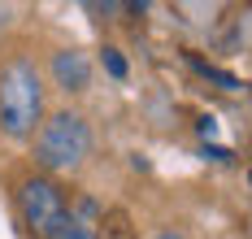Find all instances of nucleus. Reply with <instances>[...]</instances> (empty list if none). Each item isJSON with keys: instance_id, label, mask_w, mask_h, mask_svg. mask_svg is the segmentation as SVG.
<instances>
[{"instance_id": "nucleus-1", "label": "nucleus", "mask_w": 252, "mask_h": 239, "mask_svg": "<svg viewBox=\"0 0 252 239\" xmlns=\"http://www.w3.org/2000/svg\"><path fill=\"white\" fill-rule=\"evenodd\" d=\"M39 109H44L39 74L26 57H13L0 70V131L9 139H26L39 122Z\"/></svg>"}, {"instance_id": "nucleus-2", "label": "nucleus", "mask_w": 252, "mask_h": 239, "mask_svg": "<svg viewBox=\"0 0 252 239\" xmlns=\"http://www.w3.org/2000/svg\"><path fill=\"white\" fill-rule=\"evenodd\" d=\"M92 152V131L78 113H52L48 122L39 126V139H35V161L44 170H78Z\"/></svg>"}, {"instance_id": "nucleus-3", "label": "nucleus", "mask_w": 252, "mask_h": 239, "mask_svg": "<svg viewBox=\"0 0 252 239\" xmlns=\"http://www.w3.org/2000/svg\"><path fill=\"white\" fill-rule=\"evenodd\" d=\"M22 217H26V226L39 239H48L52 226L65 217V196L57 191V183H48V179L22 183Z\"/></svg>"}, {"instance_id": "nucleus-4", "label": "nucleus", "mask_w": 252, "mask_h": 239, "mask_svg": "<svg viewBox=\"0 0 252 239\" xmlns=\"http://www.w3.org/2000/svg\"><path fill=\"white\" fill-rule=\"evenodd\" d=\"M52 79H57L61 91H83L92 83V61H87V53H78V48L57 53L52 57Z\"/></svg>"}, {"instance_id": "nucleus-5", "label": "nucleus", "mask_w": 252, "mask_h": 239, "mask_svg": "<svg viewBox=\"0 0 252 239\" xmlns=\"http://www.w3.org/2000/svg\"><path fill=\"white\" fill-rule=\"evenodd\" d=\"M48 239H96V226H83L74 213H65V217L52 226V235H48Z\"/></svg>"}, {"instance_id": "nucleus-6", "label": "nucleus", "mask_w": 252, "mask_h": 239, "mask_svg": "<svg viewBox=\"0 0 252 239\" xmlns=\"http://www.w3.org/2000/svg\"><path fill=\"white\" fill-rule=\"evenodd\" d=\"M100 226H104V239H130V217L122 209H109L100 217Z\"/></svg>"}, {"instance_id": "nucleus-7", "label": "nucleus", "mask_w": 252, "mask_h": 239, "mask_svg": "<svg viewBox=\"0 0 252 239\" xmlns=\"http://www.w3.org/2000/svg\"><path fill=\"white\" fill-rule=\"evenodd\" d=\"M191 65L200 70L204 79H213V83H218V87H222V91H239V87H244V83L235 79V74H226V70H218V65H204V61H191Z\"/></svg>"}, {"instance_id": "nucleus-8", "label": "nucleus", "mask_w": 252, "mask_h": 239, "mask_svg": "<svg viewBox=\"0 0 252 239\" xmlns=\"http://www.w3.org/2000/svg\"><path fill=\"white\" fill-rule=\"evenodd\" d=\"M104 70H109L113 79H122V74H126V61H122L118 48H104Z\"/></svg>"}, {"instance_id": "nucleus-9", "label": "nucleus", "mask_w": 252, "mask_h": 239, "mask_svg": "<svg viewBox=\"0 0 252 239\" xmlns=\"http://www.w3.org/2000/svg\"><path fill=\"white\" fill-rule=\"evenodd\" d=\"M157 239H183V235H174V231H165V235H157Z\"/></svg>"}, {"instance_id": "nucleus-10", "label": "nucleus", "mask_w": 252, "mask_h": 239, "mask_svg": "<svg viewBox=\"0 0 252 239\" xmlns=\"http://www.w3.org/2000/svg\"><path fill=\"white\" fill-rule=\"evenodd\" d=\"M248 179H252V174H248Z\"/></svg>"}]
</instances>
